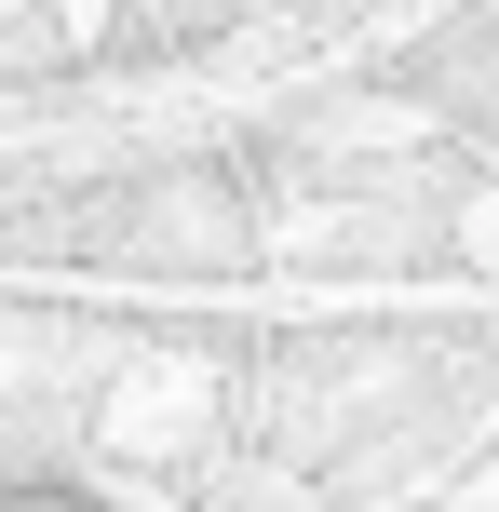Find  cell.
Returning a JSON list of instances; mask_svg holds the SVG:
<instances>
[{
    "label": "cell",
    "mask_w": 499,
    "mask_h": 512,
    "mask_svg": "<svg viewBox=\"0 0 499 512\" xmlns=\"http://www.w3.org/2000/svg\"><path fill=\"white\" fill-rule=\"evenodd\" d=\"M0 512H108V499H81V486H0Z\"/></svg>",
    "instance_id": "1"
}]
</instances>
